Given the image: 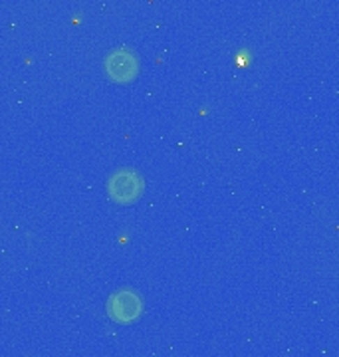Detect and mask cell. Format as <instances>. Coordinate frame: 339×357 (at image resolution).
Masks as SVG:
<instances>
[{"label": "cell", "mask_w": 339, "mask_h": 357, "mask_svg": "<svg viewBox=\"0 0 339 357\" xmlns=\"http://www.w3.org/2000/svg\"><path fill=\"white\" fill-rule=\"evenodd\" d=\"M103 68H105V74L110 79L117 82V84H127L137 76L139 60L135 52L127 50V48H117L105 56Z\"/></svg>", "instance_id": "obj_2"}, {"label": "cell", "mask_w": 339, "mask_h": 357, "mask_svg": "<svg viewBox=\"0 0 339 357\" xmlns=\"http://www.w3.org/2000/svg\"><path fill=\"white\" fill-rule=\"evenodd\" d=\"M143 191H145V181L135 169H129V167L117 169L107 181L110 199L119 204L135 203Z\"/></svg>", "instance_id": "obj_1"}, {"label": "cell", "mask_w": 339, "mask_h": 357, "mask_svg": "<svg viewBox=\"0 0 339 357\" xmlns=\"http://www.w3.org/2000/svg\"><path fill=\"white\" fill-rule=\"evenodd\" d=\"M107 314L117 324H129L143 314V300L133 290H119L110 298L107 302Z\"/></svg>", "instance_id": "obj_3"}]
</instances>
